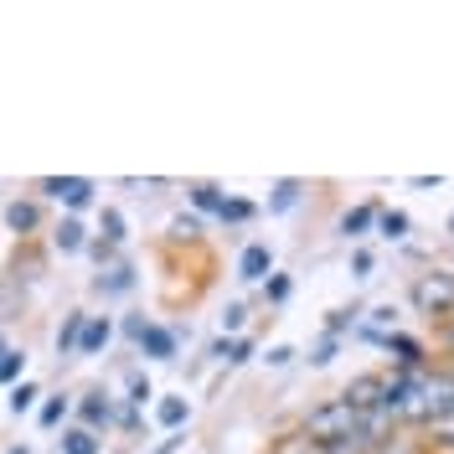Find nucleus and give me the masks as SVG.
<instances>
[{"instance_id": "32", "label": "nucleus", "mask_w": 454, "mask_h": 454, "mask_svg": "<svg viewBox=\"0 0 454 454\" xmlns=\"http://www.w3.org/2000/svg\"><path fill=\"white\" fill-rule=\"evenodd\" d=\"M5 454H31V450H27V444H21V450H5Z\"/></svg>"}, {"instance_id": "35", "label": "nucleus", "mask_w": 454, "mask_h": 454, "mask_svg": "<svg viewBox=\"0 0 454 454\" xmlns=\"http://www.w3.org/2000/svg\"><path fill=\"white\" fill-rule=\"evenodd\" d=\"M450 227H454V217H450Z\"/></svg>"}, {"instance_id": "31", "label": "nucleus", "mask_w": 454, "mask_h": 454, "mask_svg": "<svg viewBox=\"0 0 454 454\" xmlns=\"http://www.w3.org/2000/svg\"><path fill=\"white\" fill-rule=\"evenodd\" d=\"M176 444H181V439H166V444H160V450H155V454H170V450H176Z\"/></svg>"}, {"instance_id": "29", "label": "nucleus", "mask_w": 454, "mask_h": 454, "mask_svg": "<svg viewBox=\"0 0 454 454\" xmlns=\"http://www.w3.org/2000/svg\"><path fill=\"white\" fill-rule=\"evenodd\" d=\"M129 397H135V403H145V397H150V382H145V377H129Z\"/></svg>"}, {"instance_id": "26", "label": "nucleus", "mask_w": 454, "mask_h": 454, "mask_svg": "<svg viewBox=\"0 0 454 454\" xmlns=\"http://www.w3.org/2000/svg\"><path fill=\"white\" fill-rule=\"evenodd\" d=\"M289 362H294V351H289V346H274V351H269V367H289Z\"/></svg>"}, {"instance_id": "15", "label": "nucleus", "mask_w": 454, "mask_h": 454, "mask_svg": "<svg viewBox=\"0 0 454 454\" xmlns=\"http://www.w3.org/2000/svg\"><path fill=\"white\" fill-rule=\"evenodd\" d=\"M377 227H382V238H403L408 232V217L403 212H377Z\"/></svg>"}, {"instance_id": "1", "label": "nucleus", "mask_w": 454, "mask_h": 454, "mask_svg": "<svg viewBox=\"0 0 454 454\" xmlns=\"http://www.w3.org/2000/svg\"><path fill=\"white\" fill-rule=\"evenodd\" d=\"M362 419H367V413H356L346 397H336V403H320L310 419H305V439H320V444L356 439V434H362Z\"/></svg>"}, {"instance_id": "10", "label": "nucleus", "mask_w": 454, "mask_h": 454, "mask_svg": "<svg viewBox=\"0 0 454 454\" xmlns=\"http://www.w3.org/2000/svg\"><path fill=\"white\" fill-rule=\"evenodd\" d=\"M83 325H88V315H67V320H62V331H57V351H78Z\"/></svg>"}, {"instance_id": "7", "label": "nucleus", "mask_w": 454, "mask_h": 454, "mask_svg": "<svg viewBox=\"0 0 454 454\" xmlns=\"http://www.w3.org/2000/svg\"><path fill=\"white\" fill-rule=\"evenodd\" d=\"M109 336H114L109 320H88L83 336H78V351H83V356H88V351H104V346H109Z\"/></svg>"}, {"instance_id": "6", "label": "nucleus", "mask_w": 454, "mask_h": 454, "mask_svg": "<svg viewBox=\"0 0 454 454\" xmlns=\"http://www.w3.org/2000/svg\"><path fill=\"white\" fill-rule=\"evenodd\" d=\"M377 346H387V351H393V356H397L408 372L419 367V356H424V346H419V340H413V336H397V331H393V336H382Z\"/></svg>"}, {"instance_id": "34", "label": "nucleus", "mask_w": 454, "mask_h": 454, "mask_svg": "<svg viewBox=\"0 0 454 454\" xmlns=\"http://www.w3.org/2000/svg\"><path fill=\"white\" fill-rule=\"evenodd\" d=\"M0 362H5V340H0Z\"/></svg>"}, {"instance_id": "4", "label": "nucleus", "mask_w": 454, "mask_h": 454, "mask_svg": "<svg viewBox=\"0 0 454 454\" xmlns=\"http://www.w3.org/2000/svg\"><path fill=\"white\" fill-rule=\"evenodd\" d=\"M135 340H140L145 356H155V362H170V356H176V336H170L166 325H145Z\"/></svg>"}, {"instance_id": "30", "label": "nucleus", "mask_w": 454, "mask_h": 454, "mask_svg": "<svg viewBox=\"0 0 454 454\" xmlns=\"http://www.w3.org/2000/svg\"><path fill=\"white\" fill-rule=\"evenodd\" d=\"M279 454H310V444H284Z\"/></svg>"}, {"instance_id": "28", "label": "nucleus", "mask_w": 454, "mask_h": 454, "mask_svg": "<svg viewBox=\"0 0 454 454\" xmlns=\"http://www.w3.org/2000/svg\"><path fill=\"white\" fill-rule=\"evenodd\" d=\"M269 300H289V279H284V274L279 279H269Z\"/></svg>"}, {"instance_id": "23", "label": "nucleus", "mask_w": 454, "mask_h": 454, "mask_svg": "<svg viewBox=\"0 0 454 454\" xmlns=\"http://www.w3.org/2000/svg\"><path fill=\"white\" fill-rule=\"evenodd\" d=\"M104 238L109 243H124V217L119 212H104Z\"/></svg>"}, {"instance_id": "22", "label": "nucleus", "mask_w": 454, "mask_h": 454, "mask_svg": "<svg viewBox=\"0 0 454 454\" xmlns=\"http://www.w3.org/2000/svg\"><path fill=\"white\" fill-rule=\"evenodd\" d=\"M83 419H88V424H109V403L88 397V403H83Z\"/></svg>"}, {"instance_id": "8", "label": "nucleus", "mask_w": 454, "mask_h": 454, "mask_svg": "<svg viewBox=\"0 0 454 454\" xmlns=\"http://www.w3.org/2000/svg\"><path fill=\"white\" fill-rule=\"evenodd\" d=\"M372 223H377V212H372V207H351V212L340 217V232H346V238H362Z\"/></svg>"}, {"instance_id": "21", "label": "nucleus", "mask_w": 454, "mask_h": 454, "mask_svg": "<svg viewBox=\"0 0 454 454\" xmlns=\"http://www.w3.org/2000/svg\"><path fill=\"white\" fill-rule=\"evenodd\" d=\"M27 367V356L21 351H5V362H0V382H16V372Z\"/></svg>"}, {"instance_id": "27", "label": "nucleus", "mask_w": 454, "mask_h": 454, "mask_svg": "<svg viewBox=\"0 0 454 454\" xmlns=\"http://www.w3.org/2000/svg\"><path fill=\"white\" fill-rule=\"evenodd\" d=\"M243 325V305H227V315H223V331H238Z\"/></svg>"}, {"instance_id": "18", "label": "nucleus", "mask_w": 454, "mask_h": 454, "mask_svg": "<svg viewBox=\"0 0 454 454\" xmlns=\"http://www.w3.org/2000/svg\"><path fill=\"white\" fill-rule=\"evenodd\" d=\"M31 403H36V387H31V382H21V387H11V413H27Z\"/></svg>"}, {"instance_id": "20", "label": "nucleus", "mask_w": 454, "mask_h": 454, "mask_svg": "<svg viewBox=\"0 0 454 454\" xmlns=\"http://www.w3.org/2000/svg\"><path fill=\"white\" fill-rule=\"evenodd\" d=\"M217 356H223L227 367H238V362H248V340H232V346L223 340V346H217Z\"/></svg>"}, {"instance_id": "25", "label": "nucleus", "mask_w": 454, "mask_h": 454, "mask_svg": "<svg viewBox=\"0 0 454 454\" xmlns=\"http://www.w3.org/2000/svg\"><path fill=\"white\" fill-rule=\"evenodd\" d=\"M310 362H315V367H331V362H336V336H331V340H320Z\"/></svg>"}, {"instance_id": "19", "label": "nucleus", "mask_w": 454, "mask_h": 454, "mask_svg": "<svg viewBox=\"0 0 454 454\" xmlns=\"http://www.w3.org/2000/svg\"><path fill=\"white\" fill-rule=\"evenodd\" d=\"M217 217H223V223H248V217H254V207H248V201H223V212H217Z\"/></svg>"}, {"instance_id": "9", "label": "nucleus", "mask_w": 454, "mask_h": 454, "mask_svg": "<svg viewBox=\"0 0 454 454\" xmlns=\"http://www.w3.org/2000/svg\"><path fill=\"white\" fill-rule=\"evenodd\" d=\"M62 450L67 454H98V434H93V428H73V434H62Z\"/></svg>"}, {"instance_id": "14", "label": "nucleus", "mask_w": 454, "mask_h": 454, "mask_svg": "<svg viewBox=\"0 0 454 454\" xmlns=\"http://www.w3.org/2000/svg\"><path fill=\"white\" fill-rule=\"evenodd\" d=\"M5 223L16 227V232H27V227H36V207H31V201H16V207L5 212Z\"/></svg>"}, {"instance_id": "2", "label": "nucleus", "mask_w": 454, "mask_h": 454, "mask_svg": "<svg viewBox=\"0 0 454 454\" xmlns=\"http://www.w3.org/2000/svg\"><path fill=\"white\" fill-rule=\"evenodd\" d=\"M413 305L424 315H450L454 310V274H419L413 279Z\"/></svg>"}, {"instance_id": "11", "label": "nucleus", "mask_w": 454, "mask_h": 454, "mask_svg": "<svg viewBox=\"0 0 454 454\" xmlns=\"http://www.w3.org/2000/svg\"><path fill=\"white\" fill-rule=\"evenodd\" d=\"M186 413H192V408H186V397H166V403L155 408V419H160L166 428H181V424H186Z\"/></svg>"}, {"instance_id": "5", "label": "nucleus", "mask_w": 454, "mask_h": 454, "mask_svg": "<svg viewBox=\"0 0 454 454\" xmlns=\"http://www.w3.org/2000/svg\"><path fill=\"white\" fill-rule=\"evenodd\" d=\"M269 269H274V254H269L263 243H248L243 258H238V274H243V279H263Z\"/></svg>"}, {"instance_id": "3", "label": "nucleus", "mask_w": 454, "mask_h": 454, "mask_svg": "<svg viewBox=\"0 0 454 454\" xmlns=\"http://www.w3.org/2000/svg\"><path fill=\"white\" fill-rule=\"evenodd\" d=\"M42 192H52L67 207H88L93 201V181H83V176H52V181H42Z\"/></svg>"}, {"instance_id": "24", "label": "nucleus", "mask_w": 454, "mask_h": 454, "mask_svg": "<svg viewBox=\"0 0 454 454\" xmlns=\"http://www.w3.org/2000/svg\"><path fill=\"white\" fill-rule=\"evenodd\" d=\"M62 413H67V397H52L47 408H42V424L52 428V424H62Z\"/></svg>"}, {"instance_id": "33", "label": "nucleus", "mask_w": 454, "mask_h": 454, "mask_svg": "<svg viewBox=\"0 0 454 454\" xmlns=\"http://www.w3.org/2000/svg\"><path fill=\"white\" fill-rule=\"evenodd\" d=\"M444 413H450V419H454V397H450V408H444Z\"/></svg>"}, {"instance_id": "16", "label": "nucleus", "mask_w": 454, "mask_h": 454, "mask_svg": "<svg viewBox=\"0 0 454 454\" xmlns=\"http://www.w3.org/2000/svg\"><path fill=\"white\" fill-rule=\"evenodd\" d=\"M192 201H197L201 212H223L227 197H217V186H192Z\"/></svg>"}, {"instance_id": "12", "label": "nucleus", "mask_w": 454, "mask_h": 454, "mask_svg": "<svg viewBox=\"0 0 454 454\" xmlns=\"http://www.w3.org/2000/svg\"><path fill=\"white\" fill-rule=\"evenodd\" d=\"M52 243L62 248V254H78V248H83V223H62L52 232Z\"/></svg>"}, {"instance_id": "17", "label": "nucleus", "mask_w": 454, "mask_h": 454, "mask_svg": "<svg viewBox=\"0 0 454 454\" xmlns=\"http://www.w3.org/2000/svg\"><path fill=\"white\" fill-rule=\"evenodd\" d=\"M294 197H300V181H279L269 207H274V212H284V207H294Z\"/></svg>"}, {"instance_id": "13", "label": "nucleus", "mask_w": 454, "mask_h": 454, "mask_svg": "<svg viewBox=\"0 0 454 454\" xmlns=\"http://www.w3.org/2000/svg\"><path fill=\"white\" fill-rule=\"evenodd\" d=\"M98 284H104L109 294H124V289L135 284V269H129V263H114V269H109V279H98Z\"/></svg>"}]
</instances>
